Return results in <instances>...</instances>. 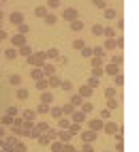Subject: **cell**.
Masks as SVG:
<instances>
[{
	"instance_id": "1",
	"label": "cell",
	"mask_w": 139,
	"mask_h": 152,
	"mask_svg": "<svg viewBox=\"0 0 139 152\" xmlns=\"http://www.w3.org/2000/svg\"><path fill=\"white\" fill-rule=\"evenodd\" d=\"M22 20H24L22 13H13V15H11V22H13V24H22Z\"/></svg>"
},
{
	"instance_id": "4",
	"label": "cell",
	"mask_w": 139,
	"mask_h": 152,
	"mask_svg": "<svg viewBox=\"0 0 139 152\" xmlns=\"http://www.w3.org/2000/svg\"><path fill=\"white\" fill-rule=\"evenodd\" d=\"M64 17H67V20H75V11H67Z\"/></svg>"
},
{
	"instance_id": "6",
	"label": "cell",
	"mask_w": 139,
	"mask_h": 152,
	"mask_svg": "<svg viewBox=\"0 0 139 152\" xmlns=\"http://www.w3.org/2000/svg\"><path fill=\"white\" fill-rule=\"evenodd\" d=\"M94 4H96V7H105V2H103V0H94Z\"/></svg>"
},
{
	"instance_id": "5",
	"label": "cell",
	"mask_w": 139,
	"mask_h": 152,
	"mask_svg": "<svg viewBox=\"0 0 139 152\" xmlns=\"http://www.w3.org/2000/svg\"><path fill=\"white\" fill-rule=\"evenodd\" d=\"M90 92H92V90H90L88 86H83V88H81V94H83V96H86V94H90Z\"/></svg>"
},
{
	"instance_id": "7",
	"label": "cell",
	"mask_w": 139,
	"mask_h": 152,
	"mask_svg": "<svg viewBox=\"0 0 139 152\" xmlns=\"http://www.w3.org/2000/svg\"><path fill=\"white\" fill-rule=\"evenodd\" d=\"M49 7H58V0H49Z\"/></svg>"
},
{
	"instance_id": "2",
	"label": "cell",
	"mask_w": 139,
	"mask_h": 152,
	"mask_svg": "<svg viewBox=\"0 0 139 152\" xmlns=\"http://www.w3.org/2000/svg\"><path fill=\"white\" fill-rule=\"evenodd\" d=\"M13 43H15V45H24V37H22V34H15V37H13Z\"/></svg>"
},
{
	"instance_id": "3",
	"label": "cell",
	"mask_w": 139,
	"mask_h": 152,
	"mask_svg": "<svg viewBox=\"0 0 139 152\" xmlns=\"http://www.w3.org/2000/svg\"><path fill=\"white\" fill-rule=\"evenodd\" d=\"M41 60H43V54H36V58H34V56L30 58V62H32V64H34V62H41Z\"/></svg>"
}]
</instances>
